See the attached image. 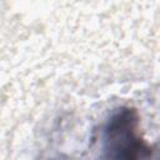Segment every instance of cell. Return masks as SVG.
<instances>
[{
	"mask_svg": "<svg viewBox=\"0 0 160 160\" xmlns=\"http://www.w3.org/2000/svg\"><path fill=\"white\" fill-rule=\"evenodd\" d=\"M150 155V146L140 136L136 110L118 109L104 128L101 160H146Z\"/></svg>",
	"mask_w": 160,
	"mask_h": 160,
	"instance_id": "cell-1",
	"label": "cell"
}]
</instances>
